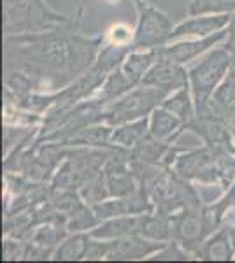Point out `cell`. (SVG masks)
Segmentation results:
<instances>
[{
    "label": "cell",
    "mask_w": 235,
    "mask_h": 263,
    "mask_svg": "<svg viewBox=\"0 0 235 263\" xmlns=\"http://www.w3.org/2000/svg\"><path fill=\"white\" fill-rule=\"evenodd\" d=\"M65 224H53V223H46L32 235V240L35 244H41L44 248L53 249L55 246L60 244V240L65 237Z\"/></svg>",
    "instance_id": "83f0119b"
},
{
    "label": "cell",
    "mask_w": 235,
    "mask_h": 263,
    "mask_svg": "<svg viewBox=\"0 0 235 263\" xmlns=\"http://www.w3.org/2000/svg\"><path fill=\"white\" fill-rule=\"evenodd\" d=\"M135 86H137V84L130 81V78L125 74V70L118 67V69L111 72L107 78H105V81L102 83V91H100V95H98V99L105 104V102L116 100L119 97H123L125 93H128Z\"/></svg>",
    "instance_id": "603a6c76"
},
{
    "label": "cell",
    "mask_w": 235,
    "mask_h": 263,
    "mask_svg": "<svg viewBox=\"0 0 235 263\" xmlns=\"http://www.w3.org/2000/svg\"><path fill=\"white\" fill-rule=\"evenodd\" d=\"M232 14L225 12V14H212V16H193L191 20H186L183 23H179L176 28L170 33L169 42L177 41L181 37H207L212 33L223 30L225 27H228Z\"/></svg>",
    "instance_id": "7c38bea8"
},
{
    "label": "cell",
    "mask_w": 235,
    "mask_h": 263,
    "mask_svg": "<svg viewBox=\"0 0 235 263\" xmlns=\"http://www.w3.org/2000/svg\"><path fill=\"white\" fill-rule=\"evenodd\" d=\"M188 79H190V74H186L183 63L174 62L170 58L160 54V58L146 72L142 84H146V86H156L172 93L188 86Z\"/></svg>",
    "instance_id": "9c48e42d"
},
{
    "label": "cell",
    "mask_w": 235,
    "mask_h": 263,
    "mask_svg": "<svg viewBox=\"0 0 235 263\" xmlns=\"http://www.w3.org/2000/svg\"><path fill=\"white\" fill-rule=\"evenodd\" d=\"M195 256L206 261H228L233 258L235 248L230 235V227H221L212 235H209L198 248L195 249Z\"/></svg>",
    "instance_id": "4fadbf2b"
},
{
    "label": "cell",
    "mask_w": 235,
    "mask_h": 263,
    "mask_svg": "<svg viewBox=\"0 0 235 263\" xmlns=\"http://www.w3.org/2000/svg\"><path fill=\"white\" fill-rule=\"evenodd\" d=\"M140 227H142V214L118 216L116 219H107L105 223L92 228L89 235H92L93 239L114 240V239H119V237L140 233Z\"/></svg>",
    "instance_id": "5bb4252c"
},
{
    "label": "cell",
    "mask_w": 235,
    "mask_h": 263,
    "mask_svg": "<svg viewBox=\"0 0 235 263\" xmlns=\"http://www.w3.org/2000/svg\"><path fill=\"white\" fill-rule=\"evenodd\" d=\"M226 48L230 49V53L235 57V35H228V42H226Z\"/></svg>",
    "instance_id": "e575fe53"
},
{
    "label": "cell",
    "mask_w": 235,
    "mask_h": 263,
    "mask_svg": "<svg viewBox=\"0 0 235 263\" xmlns=\"http://www.w3.org/2000/svg\"><path fill=\"white\" fill-rule=\"evenodd\" d=\"M151 261H186L190 260V251L183 248L177 240H170L167 242L164 249L155 253V256L149 258Z\"/></svg>",
    "instance_id": "f1b7e54d"
},
{
    "label": "cell",
    "mask_w": 235,
    "mask_h": 263,
    "mask_svg": "<svg viewBox=\"0 0 235 263\" xmlns=\"http://www.w3.org/2000/svg\"><path fill=\"white\" fill-rule=\"evenodd\" d=\"M169 95L170 91L167 90L142 84V88L130 90L123 97L116 99L114 104H111L102 114V121H105V125L111 126H119L135 121L139 118L151 114L156 107H160L161 102Z\"/></svg>",
    "instance_id": "5b68a950"
},
{
    "label": "cell",
    "mask_w": 235,
    "mask_h": 263,
    "mask_svg": "<svg viewBox=\"0 0 235 263\" xmlns=\"http://www.w3.org/2000/svg\"><path fill=\"white\" fill-rule=\"evenodd\" d=\"M79 195L84 202L92 203V205L109 198V190H107V182H105L104 171H100L93 177H89V179L81 186Z\"/></svg>",
    "instance_id": "d4e9b609"
},
{
    "label": "cell",
    "mask_w": 235,
    "mask_h": 263,
    "mask_svg": "<svg viewBox=\"0 0 235 263\" xmlns=\"http://www.w3.org/2000/svg\"><path fill=\"white\" fill-rule=\"evenodd\" d=\"M161 107H165L167 111L176 114L179 120L183 121V125H185V130L196 116V109L193 107V102L190 99V90H188V86L177 90L174 95L167 97V99L161 102Z\"/></svg>",
    "instance_id": "44dd1931"
},
{
    "label": "cell",
    "mask_w": 235,
    "mask_h": 263,
    "mask_svg": "<svg viewBox=\"0 0 235 263\" xmlns=\"http://www.w3.org/2000/svg\"><path fill=\"white\" fill-rule=\"evenodd\" d=\"M140 235L146 239L156 240V242H170L174 240V224L172 216L160 213H146L142 214V227Z\"/></svg>",
    "instance_id": "ac0fdd59"
},
{
    "label": "cell",
    "mask_w": 235,
    "mask_h": 263,
    "mask_svg": "<svg viewBox=\"0 0 235 263\" xmlns=\"http://www.w3.org/2000/svg\"><path fill=\"white\" fill-rule=\"evenodd\" d=\"M98 223L100 221L93 213V209H89L84 203H79L70 213H67V228H69V232H84L88 228H95Z\"/></svg>",
    "instance_id": "4316f807"
},
{
    "label": "cell",
    "mask_w": 235,
    "mask_h": 263,
    "mask_svg": "<svg viewBox=\"0 0 235 263\" xmlns=\"http://www.w3.org/2000/svg\"><path fill=\"white\" fill-rule=\"evenodd\" d=\"M30 134H33L32 132H25L21 128H9V126H4V153H9V147L14 146V144H18V141H23L25 137H28Z\"/></svg>",
    "instance_id": "4dcf8cb0"
},
{
    "label": "cell",
    "mask_w": 235,
    "mask_h": 263,
    "mask_svg": "<svg viewBox=\"0 0 235 263\" xmlns=\"http://www.w3.org/2000/svg\"><path fill=\"white\" fill-rule=\"evenodd\" d=\"M149 134V120L148 116L139 118L135 121L119 125L116 130H113L111 135V144L118 147H125V149H132L137 144L146 139Z\"/></svg>",
    "instance_id": "2e32d148"
},
{
    "label": "cell",
    "mask_w": 235,
    "mask_h": 263,
    "mask_svg": "<svg viewBox=\"0 0 235 263\" xmlns=\"http://www.w3.org/2000/svg\"><path fill=\"white\" fill-rule=\"evenodd\" d=\"M183 130H185L183 121L161 105L151 112V120H149V135L151 137L158 139V141L172 142Z\"/></svg>",
    "instance_id": "9a60e30c"
},
{
    "label": "cell",
    "mask_w": 235,
    "mask_h": 263,
    "mask_svg": "<svg viewBox=\"0 0 235 263\" xmlns=\"http://www.w3.org/2000/svg\"><path fill=\"white\" fill-rule=\"evenodd\" d=\"M149 193L156 213L172 214L176 209H188V207H200L198 193L188 184L186 179L179 177L172 168H165L158 174L148 186H144Z\"/></svg>",
    "instance_id": "277c9868"
},
{
    "label": "cell",
    "mask_w": 235,
    "mask_h": 263,
    "mask_svg": "<svg viewBox=\"0 0 235 263\" xmlns=\"http://www.w3.org/2000/svg\"><path fill=\"white\" fill-rule=\"evenodd\" d=\"M111 37H113V41L116 42V44H132L130 30H128L125 25H116V27L111 30Z\"/></svg>",
    "instance_id": "836d02e7"
},
{
    "label": "cell",
    "mask_w": 235,
    "mask_h": 263,
    "mask_svg": "<svg viewBox=\"0 0 235 263\" xmlns=\"http://www.w3.org/2000/svg\"><path fill=\"white\" fill-rule=\"evenodd\" d=\"M89 233L84 232H74V235L67 237L62 244L57 248V251L53 253V260L57 261H78L84 260V253L88 249L89 244Z\"/></svg>",
    "instance_id": "ffe728a7"
},
{
    "label": "cell",
    "mask_w": 235,
    "mask_h": 263,
    "mask_svg": "<svg viewBox=\"0 0 235 263\" xmlns=\"http://www.w3.org/2000/svg\"><path fill=\"white\" fill-rule=\"evenodd\" d=\"M139 12L137 30L132 39V51L160 49L169 44L172 33V20L148 0H134Z\"/></svg>",
    "instance_id": "8992f818"
},
{
    "label": "cell",
    "mask_w": 235,
    "mask_h": 263,
    "mask_svg": "<svg viewBox=\"0 0 235 263\" xmlns=\"http://www.w3.org/2000/svg\"><path fill=\"white\" fill-rule=\"evenodd\" d=\"M130 51L132 44H116L114 42L111 46H105L92 67L100 72V74H111L113 70H116L118 67L123 65V62L126 60Z\"/></svg>",
    "instance_id": "7402d4cb"
},
{
    "label": "cell",
    "mask_w": 235,
    "mask_h": 263,
    "mask_svg": "<svg viewBox=\"0 0 235 263\" xmlns=\"http://www.w3.org/2000/svg\"><path fill=\"white\" fill-rule=\"evenodd\" d=\"M100 42V37L86 39L57 27L44 32L11 33L4 44L7 63L16 60V69L63 84L92 69Z\"/></svg>",
    "instance_id": "6da1fadb"
},
{
    "label": "cell",
    "mask_w": 235,
    "mask_h": 263,
    "mask_svg": "<svg viewBox=\"0 0 235 263\" xmlns=\"http://www.w3.org/2000/svg\"><path fill=\"white\" fill-rule=\"evenodd\" d=\"M230 235H232V242H233V248H235V227H230Z\"/></svg>",
    "instance_id": "8d00e7d4"
},
{
    "label": "cell",
    "mask_w": 235,
    "mask_h": 263,
    "mask_svg": "<svg viewBox=\"0 0 235 263\" xmlns=\"http://www.w3.org/2000/svg\"><path fill=\"white\" fill-rule=\"evenodd\" d=\"M228 32H230V35H235V11L232 14V20H230V23H228Z\"/></svg>",
    "instance_id": "d590c367"
},
{
    "label": "cell",
    "mask_w": 235,
    "mask_h": 263,
    "mask_svg": "<svg viewBox=\"0 0 235 263\" xmlns=\"http://www.w3.org/2000/svg\"><path fill=\"white\" fill-rule=\"evenodd\" d=\"M230 35L228 28L226 30H220L212 35H207V37H198L195 41H185V42H177V44H170V46H164L160 48V54L161 57H167L174 62H179V63H186L193 58L200 57L202 53H206L216 46L218 42H221L223 39Z\"/></svg>",
    "instance_id": "8fae6325"
},
{
    "label": "cell",
    "mask_w": 235,
    "mask_h": 263,
    "mask_svg": "<svg viewBox=\"0 0 235 263\" xmlns=\"http://www.w3.org/2000/svg\"><path fill=\"white\" fill-rule=\"evenodd\" d=\"M23 242H16V240H6L2 244V260H18L23 258L25 246H21Z\"/></svg>",
    "instance_id": "d6a6232c"
},
{
    "label": "cell",
    "mask_w": 235,
    "mask_h": 263,
    "mask_svg": "<svg viewBox=\"0 0 235 263\" xmlns=\"http://www.w3.org/2000/svg\"><path fill=\"white\" fill-rule=\"evenodd\" d=\"M169 144L167 141H158V139L151 137L148 134L146 139H142L137 146L130 149V160H137V162H144V163H151V165H158L164 162L167 151H169Z\"/></svg>",
    "instance_id": "d6986e66"
},
{
    "label": "cell",
    "mask_w": 235,
    "mask_h": 263,
    "mask_svg": "<svg viewBox=\"0 0 235 263\" xmlns=\"http://www.w3.org/2000/svg\"><path fill=\"white\" fill-rule=\"evenodd\" d=\"M70 23H74V20L49 9L44 0H4L6 35L44 32Z\"/></svg>",
    "instance_id": "7a4b0ae2"
},
{
    "label": "cell",
    "mask_w": 235,
    "mask_h": 263,
    "mask_svg": "<svg viewBox=\"0 0 235 263\" xmlns=\"http://www.w3.org/2000/svg\"><path fill=\"white\" fill-rule=\"evenodd\" d=\"M174 224V240L190 253H195L206 237V228H204V218L200 207H188L183 209L181 214H170Z\"/></svg>",
    "instance_id": "ba28073f"
},
{
    "label": "cell",
    "mask_w": 235,
    "mask_h": 263,
    "mask_svg": "<svg viewBox=\"0 0 235 263\" xmlns=\"http://www.w3.org/2000/svg\"><path fill=\"white\" fill-rule=\"evenodd\" d=\"M165 246L167 242H156V240L142 237L140 233H134V235L111 240V248L105 260H142V258L158 253Z\"/></svg>",
    "instance_id": "30bf717a"
},
{
    "label": "cell",
    "mask_w": 235,
    "mask_h": 263,
    "mask_svg": "<svg viewBox=\"0 0 235 263\" xmlns=\"http://www.w3.org/2000/svg\"><path fill=\"white\" fill-rule=\"evenodd\" d=\"M235 65V57L226 48H216L204 54L190 69V83L193 93L195 109L212 99L218 84L225 79V74Z\"/></svg>",
    "instance_id": "3957f363"
},
{
    "label": "cell",
    "mask_w": 235,
    "mask_h": 263,
    "mask_svg": "<svg viewBox=\"0 0 235 263\" xmlns=\"http://www.w3.org/2000/svg\"><path fill=\"white\" fill-rule=\"evenodd\" d=\"M111 248V242H93L89 240L88 249L84 253V260H105Z\"/></svg>",
    "instance_id": "1f68e13d"
},
{
    "label": "cell",
    "mask_w": 235,
    "mask_h": 263,
    "mask_svg": "<svg viewBox=\"0 0 235 263\" xmlns=\"http://www.w3.org/2000/svg\"><path fill=\"white\" fill-rule=\"evenodd\" d=\"M160 58V49H135L130 51L126 60L123 62L121 69L130 78L132 83H142L146 72L151 69L153 63Z\"/></svg>",
    "instance_id": "e0dca14e"
},
{
    "label": "cell",
    "mask_w": 235,
    "mask_h": 263,
    "mask_svg": "<svg viewBox=\"0 0 235 263\" xmlns=\"http://www.w3.org/2000/svg\"><path fill=\"white\" fill-rule=\"evenodd\" d=\"M235 11V0H190L188 14H225Z\"/></svg>",
    "instance_id": "484cf974"
},
{
    "label": "cell",
    "mask_w": 235,
    "mask_h": 263,
    "mask_svg": "<svg viewBox=\"0 0 235 263\" xmlns=\"http://www.w3.org/2000/svg\"><path fill=\"white\" fill-rule=\"evenodd\" d=\"M111 125L107 126H93L89 125L86 128H83L81 132L74 135L70 139L69 146H88V147H107L111 144Z\"/></svg>",
    "instance_id": "cb8c5ba5"
},
{
    "label": "cell",
    "mask_w": 235,
    "mask_h": 263,
    "mask_svg": "<svg viewBox=\"0 0 235 263\" xmlns=\"http://www.w3.org/2000/svg\"><path fill=\"white\" fill-rule=\"evenodd\" d=\"M212 99L221 105L235 104V65L228 70V76H226L220 86L216 88Z\"/></svg>",
    "instance_id": "f546056e"
},
{
    "label": "cell",
    "mask_w": 235,
    "mask_h": 263,
    "mask_svg": "<svg viewBox=\"0 0 235 263\" xmlns=\"http://www.w3.org/2000/svg\"><path fill=\"white\" fill-rule=\"evenodd\" d=\"M221 147L206 146L200 149H191L177 156L174 163V172L186 181H198L202 184H220V153ZM226 151V149H225Z\"/></svg>",
    "instance_id": "52a82bcc"
}]
</instances>
